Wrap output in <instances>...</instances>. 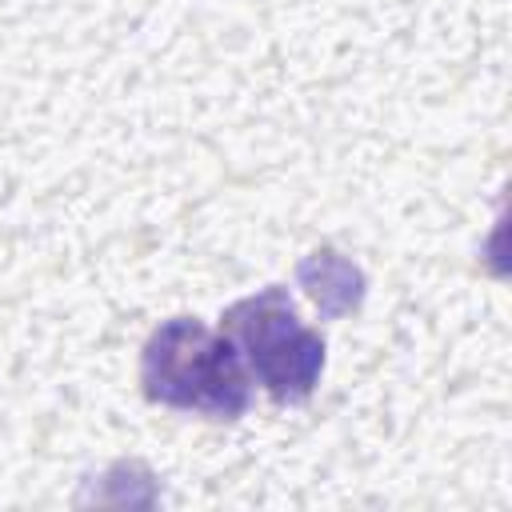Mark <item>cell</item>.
I'll list each match as a JSON object with an SVG mask.
<instances>
[{
  "label": "cell",
  "mask_w": 512,
  "mask_h": 512,
  "mask_svg": "<svg viewBox=\"0 0 512 512\" xmlns=\"http://www.w3.org/2000/svg\"><path fill=\"white\" fill-rule=\"evenodd\" d=\"M140 384L152 404L236 420L248 408V368L224 332H208L196 316L160 324L140 356Z\"/></svg>",
  "instance_id": "6da1fadb"
},
{
  "label": "cell",
  "mask_w": 512,
  "mask_h": 512,
  "mask_svg": "<svg viewBox=\"0 0 512 512\" xmlns=\"http://www.w3.org/2000/svg\"><path fill=\"white\" fill-rule=\"evenodd\" d=\"M220 332L272 400H304L324 368V340L300 324L284 288H264L224 312Z\"/></svg>",
  "instance_id": "7a4b0ae2"
}]
</instances>
